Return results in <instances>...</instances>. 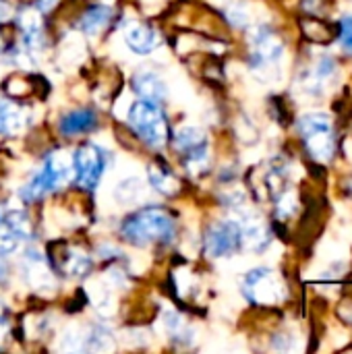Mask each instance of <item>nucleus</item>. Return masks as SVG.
I'll return each mask as SVG.
<instances>
[{"instance_id":"nucleus-4","label":"nucleus","mask_w":352,"mask_h":354,"mask_svg":"<svg viewBox=\"0 0 352 354\" xmlns=\"http://www.w3.org/2000/svg\"><path fill=\"white\" fill-rule=\"evenodd\" d=\"M129 124L149 147H164L168 141V120L156 102L139 100L129 110Z\"/></svg>"},{"instance_id":"nucleus-2","label":"nucleus","mask_w":352,"mask_h":354,"mask_svg":"<svg viewBox=\"0 0 352 354\" xmlns=\"http://www.w3.org/2000/svg\"><path fill=\"white\" fill-rule=\"evenodd\" d=\"M299 135L305 143L307 153L311 156V160L326 164L334 158L336 153V133H334V124L330 120V116L326 114H305L299 122H297Z\"/></svg>"},{"instance_id":"nucleus-22","label":"nucleus","mask_w":352,"mask_h":354,"mask_svg":"<svg viewBox=\"0 0 352 354\" xmlns=\"http://www.w3.org/2000/svg\"><path fill=\"white\" fill-rule=\"evenodd\" d=\"M112 348H114V338L108 328L95 326L85 334V351L100 353V351H112Z\"/></svg>"},{"instance_id":"nucleus-18","label":"nucleus","mask_w":352,"mask_h":354,"mask_svg":"<svg viewBox=\"0 0 352 354\" xmlns=\"http://www.w3.org/2000/svg\"><path fill=\"white\" fill-rule=\"evenodd\" d=\"M0 226H2L4 230H8L19 243L31 239V222H29L27 214L21 212V209H10V212L2 214Z\"/></svg>"},{"instance_id":"nucleus-17","label":"nucleus","mask_w":352,"mask_h":354,"mask_svg":"<svg viewBox=\"0 0 352 354\" xmlns=\"http://www.w3.org/2000/svg\"><path fill=\"white\" fill-rule=\"evenodd\" d=\"M98 118L91 110L83 108V110H75L68 112L62 120H60V133L62 135H81L87 133L91 129H95Z\"/></svg>"},{"instance_id":"nucleus-19","label":"nucleus","mask_w":352,"mask_h":354,"mask_svg":"<svg viewBox=\"0 0 352 354\" xmlns=\"http://www.w3.org/2000/svg\"><path fill=\"white\" fill-rule=\"evenodd\" d=\"M147 178H149L151 189L162 195H174L178 191V178L160 164H151L147 168Z\"/></svg>"},{"instance_id":"nucleus-23","label":"nucleus","mask_w":352,"mask_h":354,"mask_svg":"<svg viewBox=\"0 0 352 354\" xmlns=\"http://www.w3.org/2000/svg\"><path fill=\"white\" fill-rule=\"evenodd\" d=\"M164 328L172 336V340H183L185 342V338H191L193 336L191 330H189V326H187V322L178 313H174V311H168L164 315Z\"/></svg>"},{"instance_id":"nucleus-31","label":"nucleus","mask_w":352,"mask_h":354,"mask_svg":"<svg viewBox=\"0 0 352 354\" xmlns=\"http://www.w3.org/2000/svg\"><path fill=\"white\" fill-rule=\"evenodd\" d=\"M0 218H2V212H0Z\"/></svg>"},{"instance_id":"nucleus-20","label":"nucleus","mask_w":352,"mask_h":354,"mask_svg":"<svg viewBox=\"0 0 352 354\" xmlns=\"http://www.w3.org/2000/svg\"><path fill=\"white\" fill-rule=\"evenodd\" d=\"M301 29L309 41H317V44H328V41L336 39V33H338L336 25H330L319 19H303Z\"/></svg>"},{"instance_id":"nucleus-11","label":"nucleus","mask_w":352,"mask_h":354,"mask_svg":"<svg viewBox=\"0 0 352 354\" xmlns=\"http://www.w3.org/2000/svg\"><path fill=\"white\" fill-rule=\"evenodd\" d=\"M124 41L135 54H151L160 44V33L141 21H131L124 27Z\"/></svg>"},{"instance_id":"nucleus-13","label":"nucleus","mask_w":352,"mask_h":354,"mask_svg":"<svg viewBox=\"0 0 352 354\" xmlns=\"http://www.w3.org/2000/svg\"><path fill=\"white\" fill-rule=\"evenodd\" d=\"M21 33H23V46L25 50H29L31 54H35L41 46H44V27H41V17L37 12V8H23L17 17Z\"/></svg>"},{"instance_id":"nucleus-6","label":"nucleus","mask_w":352,"mask_h":354,"mask_svg":"<svg viewBox=\"0 0 352 354\" xmlns=\"http://www.w3.org/2000/svg\"><path fill=\"white\" fill-rule=\"evenodd\" d=\"M249 46H251L249 62H251V66L255 71L268 68V66L280 62V58L284 56V41L268 25H257V27L251 29Z\"/></svg>"},{"instance_id":"nucleus-5","label":"nucleus","mask_w":352,"mask_h":354,"mask_svg":"<svg viewBox=\"0 0 352 354\" xmlns=\"http://www.w3.org/2000/svg\"><path fill=\"white\" fill-rule=\"evenodd\" d=\"M176 151L183 156V166L191 174H201L210 164V143L199 127H180L174 137Z\"/></svg>"},{"instance_id":"nucleus-1","label":"nucleus","mask_w":352,"mask_h":354,"mask_svg":"<svg viewBox=\"0 0 352 354\" xmlns=\"http://www.w3.org/2000/svg\"><path fill=\"white\" fill-rule=\"evenodd\" d=\"M174 232H176V224L172 216L162 207H143L135 212L133 216H129L120 228L122 239L137 247H143L156 241L168 243L174 239Z\"/></svg>"},{"instance_id":"nucleus-16","label":"nucleus","mask_w":352,"mask_h":354,"mask_svg":"<svg viewBox=\"0 0 352 354\" xmlns=\"http://www.w3.org/2000/svg\"><path fill=\"white\" fill-rule=\"evenodd\" d=\"M25 122H27V116L23 108H19L10 100L0 97V135H6V137L17 135L23 131Z\"/></svg>"},{"instance_id":"nucleus-26","label":"nucleus","mask_w":352,"mask_h":354,"mask_svg":"<svg viewBox=\"0 0 352 354\" xmlns=\"http://www.w3.org/2000/svg\"><path fill=\"white\" fill-rule=\"evenodd\" d=\"M301 6L309 15H322L324 12V0H301Z\"/></svg>"},{"instance_id":"nucleus-8","label":"nucleus","mask_w":352,"mask_h":354,"mask_svg":"<svg viewBox=\"0 0 352 354\" xmlns=\"http://www.w3.org/2000/svg\"><path fill=\"white\" fill-rule=\"evenodd\" d=\"M243 292L255 305H274L280 301V284L268 268L251 270L243 280Z\"/></svg>"},{"instance_id":"nucleus-25","label":"nucleus","mask_w":352,"mask_h":354,"mask_svg":"<svg viewBox=\"0 0 352 354\" xmlns=\"http://www.w3.org/2000/svg\"><path fill=\"white\" fill-rule=\"evenodd\" d=\"M336 27H338L336 37L340 39L342 50L352 56V17H344V19H340V23H338Z\"/></svg>"},{"instance_id":"nucleus-28","label":"nucleus","mask_w":352,"mask_h":354,"mask_svg":"<svg viewBox=\"0 0 352 354\" xmlns=\"http://www.w3.org/2000/svg\"><path fill=\"white\" fill-rule=\"evenodd\" d=\"M6 334H8V317H6V313H4V309L0 305V342L6 338Z\"/></svg>"},{"instance_id":"nucleus-9","label":"nucleus","mask_w":352,"mask_h":354,"mask_svg":"<svg viewBox=\"0 0 352 354\" xmlns=\"http://www.w3.org/2000/svg\"><path fill=\"white\" fill-rule=\"evenodd\" d=\"M243 247L241 226L237 220H224L210 226L205 234V251L210 257H226Z\"/></svg>"},{"instance_id":"nucleus-24","label":"nucleus","mask_w":352,"mask_h":354,"mask_svg":"<svg viewBox=\"0 0 352 354\" xmlns=\"http://www.w3.org/2000/svg\"><path fill=\"white\" fill-rule=\"evenodd\" d=\"M224 17H226L228 23L234 25V27H245V25L249 23V12H247L245 4L239 2V0H232V2H228V4L224 6Z\"/></svg>"},{"instance_id":"nucleus-14","label":"nucleus","mask_w":352,"mask_h":354,"mask_svg":"<svg viewBox=\"0 0 352 354\" xmlns=\"http://www.w3.org/2000/svg\"><path fill=\"white\" fill-rule=\"evenodd\" d=\"M133 91L141 97V100H149V102H164L168 97V85L166 81L154 73V71H139L133 75Z\"/></svg>"},{"instance_id":"nucleus-30","label":"nucleus","mask_w":352,"mask_h":354,"mask_svg":"<svg viewBox=\"0 0 352 354\" xmlns=\"http://www.w3.org/2000/svg\"><path fill=\"white\" fill-rule=\"evenodd\" d=\"M6 278V266H4V261H2V255H0V282Z\"/></svg>"},{"instance_id":"nucleus-21","label":"nucleus","mask_w":352,"mask_h":354,"mask_svg":"<svg viewBox=\"0 0 352 354\" xmlns=\"http://www.w3.org/2000/svg\"><path fill=\"white\" fill-rule=\"evenodd\" d=\"M91 257L79 249H68L62 261V270L71 278H85L91 272Z\"/></svg>"},{"instance_id":"nucleus-27","label":"nucleus","mask_w":352,"mask_h":354,"mask_svg":"<svg viewBox=\"0 0 352 354\" xmlns=\"http://www.w3.org/2000/svg\"><path fill=\"white\" fill-rule=\"evenodd\" d=\"M338 315H340L349 326H352V299H344V301L340 303Z\"/></svg>"},{"instance_id":"nucleus-10","label":"nucleus","mask_w":352,"mask_h":354,"mask_svg":"<svg viewBox=\"0 0 352 354\" xmlns=\"http://www.w3.org/2000/svg\"><path fill=\"white\" fill-rule=\"evenodd\" d=\"M239 226H241V241L247 249L261 253L268 245H270V232L263 226V222L251 214V212H239Z\"/></svg>"},{"instance_id":"nucleus-15","label":"nucleus","mask_w":352,"mask_h":354,"mask_svg":"<svg viewBox=\"0 0 352 354\" xmlns=\"http://www.w3.org/2000/svg\"><path fill=\"white\" fill-rule=\"evenodd\" d=\"M112 15H114L112 6H108V4H93V6H89V8L79 17L77 27H79L85 35H95V33H100V31L110 23Z\"/></svg>"},{"instance_id":"nucleus-7","label":"nucleus","mask_w":352,"mask_h":354,"mask_svg":"<svg viewBox=\"0 0 352 354\" xmlns=\"http://www.w3.org/2000/svg\"><path fill=\"white\" fill-rule=\"evenodd\" d=\"M106 160H108V156L100 145H95V143L81 145L73 156V172H75L79 187H83L87 191L95 189L106 170Z\"/></svg>"},{"instance_id":"nucleus-12","label":"nucleus","mask_w":352,"mask_h":354,"mask_svg":"<svg viewBox=\"0 0 352 354\" xmlns=\"http://www.w3.org/2000/svg\"><path fill=\"white\" fill-rule=\"evenodd\" d=\"M25 278L33 290H54V276L50 272V266L35 249H29L25 253Z\"/></svg>"},{"instance_id":"nucleus-3","label":"nucleus","mask_w":352,"mask_h":354,"mask_svg":"<svg viewBox=\"0 0 352 354\" xmlns=\"http://www.w3.org/2000/svg\"><path fill=\"white\" fill-rule=\"evenodd\" d=\"M71 174H73V158L66 151H54L46 158L41 170L21 189V197L25 201H35L62 187Z\"/></svg>"},{"instance_id":"nucleus-29","label":"nucleus","mask_w":352,"mask_h":354,"mask_svg":"<svg viewBox=\"0 0 352 354\" xmlns=\"http://www.w3.org/2000/svg\"><path fill=\"white\" fill-rule=\"evenodd\" d=\"M10 15H12V12H10V6H8L6 2L0 0V23L6 21V19H10Z\"/></svg>"}]
</instances>
